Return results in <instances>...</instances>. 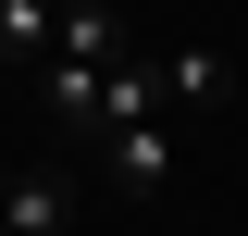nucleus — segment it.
I'll use <instances>...</instances> for the list:
<instances>
[{
    "mask_svg": "<svg viewBox=\"0 0 248 236\" xmlns=\"http://www.w3.org/2000/svg\"><path fill=\"white\" fill-rule=\"evenodd\" d=\"M99 149H112V174L137 186V199H149V186H174V124H161V112H149V124H112Z\"/></svg>",
    "mask_w": 248,
    "mask_h": 236,
    "instance_id": "obj_1",
    "label": "nucleus"
},
{
    "mask_svg": "<svg viewBox=\"0 0 248 236\" xmlns=\"http://www.w3.org/2000/svg\"><path fill=\"white\" fill-rule=\"evenodd\" d=\"M112 13H124V0H112Z\"/></svg>",
    "mask_w": 248,
    "mask_h": 236,
    "instance_id": "obj_4",
    "label": "nucleus"
},
{
    "mask_svg": "<svg viewBox=\"0 0 248 236\" xmlns=\"http://www.w3.org/2000/svg\"><path fill=\"white\" fill-rule=\"evenodd\" d=\"M223 50H161V112H223Z\"/></svg>",
    "mask_w": 248,
    "mask_h": 236,
    "instance_id": "obj_2",
    "label": "nucleus"
},
{
    "mask_svg": "<svg viewBox=\"0 0 248 236\" xmlns=\"http://www.w3.org/2000/svg\"><path fill=\"white\" fill-rule=\"evenodd\" d=\"M62 211H75V199H62L50 174H13V186H0V236H62Z\"/></svg>",
    "mask_w": 248,
    "mask_h": 236,
    "instance_id": "obj_3",
    "label": "nucleus"
}]
</instances>
